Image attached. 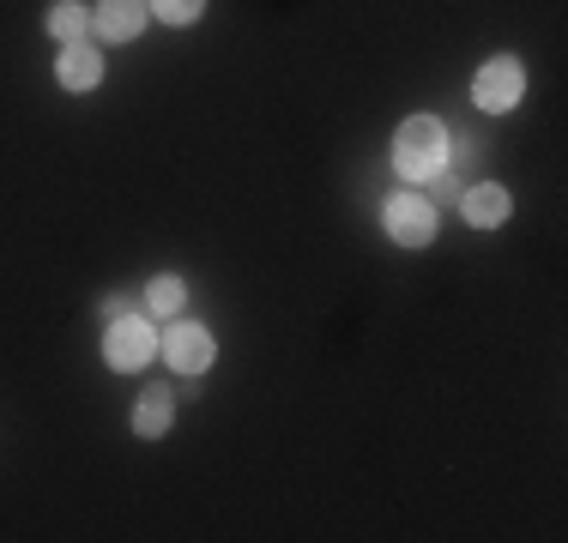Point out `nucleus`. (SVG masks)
Segmentation results:
<instances>
[{"label":"nucleus","mask_w":568,"mask_h":543,"mask_svg":"<svg viewBox=\"0 0 568 543\" xmlns=\"http://www.w3.org/2000/svg\"><path fill=\"white\" fill-rule=\"evenodd\" d=\"M55 79L67 91H98L103 85V54L91 43H67L61 61H55Z\"/></svg>","instance_id":"nucleus-8"},{"label":"nucleus","mask_w":568,"mask_h":543,"mask_svg":"<svg viewBox=\"0 0 568 543\" xmlns=\"http://www.w3.org/2000/svg\"><path fill=\"white\" fill-rule=\"evenodd\" d=\"M382 224H387V242H399V248H429V242H436L442 212H436V199H429V194L399 187V194H387Z\"/></svg>","instance_id":"nucleus-2"},{"label":"nucleus","mask_w":568,"mask_h":543,"mask_svg":"<svg viewBox=\"0 0 568 543\" xmlns=\"http://www.w3.org/2000/svg\"><path fill=\"white\" fill-rule=\"evenodd\" d=\"M145 0H98V12H91V31L110 37V43H133V37L145 31Z\"/></svg>","instance_id":"nucleus-6"},{"label":"nucleus","mask_w":568,"mask_h":543,"mask_svg":"<svg viewBox=\"0 0 568 543\" xmlns=\"http://www.w3.org/2000/svg\"><path fill=\"white\" fill-rule=\"evenodd\" d=\"M448 145H454L448 121L412 115V121L399 127V140H394V170H399V182H429L436 170H448Z\"/></svg>","instance_id":"nucleus-1"},{"label":"nucleus","mask_w":568,"mask_h":543,"mask_svg":"<svg viewBox=\"0 0 568 543\" xmlns=\"http://www.w3.org/2000/svg\"><path fill=\"white\" fill-rule=\"evenodd\" d=\"M526 98V66L514 61V54H496V61H484L478 73H471V103L484 109V115H503Z\"/></svg>","instance_id":"nucleus-4"},{"label":"nucleus","mask_w":568,"mask_h":543,"mask_svg":"<svg viewBox=\"0 0 568 543\" xmlns=\"http://www.w3.org/2000/svg\"><path fill=\"white\" fill-rule=\"evenodd\" d=\"M49 37H55V43H91V7L85 0H55V7H49Z\"/></svg>","instance_id":"nucleus-10"},{"label":"nucleus","mask_w":568,"mask_h":543,"mask_svg":"<svg viewBox=\"0 0 568 543\" xmlns=\"http://www.w3.org/2000/svg\"><path fill=\"white\" fill-rule=\"evenodd\" d=\"M158 350H164L175 375H206L212 357H219V345H212V332L200 320H175L170 332H158Z\"/></svg>","instance_id":"nucleus-5"},{"label":"nucleus","mask_w":568,"mask_h":543,"mask_svg":"<svg viewBox=\"0 0 568 543\" xmlns=\"http://www.w3.org/2000/svg\"><path fill=\"white\" fill-rule=\"evenodd\" d=\"M170 417H175L170 387H145L140 404H133V434H140V441H158V434H170Z\"/></svg>","instance_id":"nucleus-9"},{"label":"nucleus","mask_w":568,"mask_h":543,"mask_svg":"<svg viewBox=\"0 0 568 543\" xmlns=\"http://www.w3.org/2000/svg\"><path fill=\"white\" fill-rule=\"evenodd\" d=\"M152 7V19H164V24H194L200 12H206V0H145Z\"/></svg>","instance_id":"nucleus-12"},{"label":"nucleus","mask_w":568,"mask_h":543,"mask_svg":"<svg viewBox=\"0 0 568 543\" xmlns=\"http://www.w3.org/2000/svg\"><path fill=\"white\" fill-rule=\"evenodd\" d=\"M459 212L471 229H496L508 217V187L503 182H466L459 187Z\"/></svg>","instance_id":"nucleus-7"},{"label":"nucleus","mask_w":568,"mask_h":543,"mask_svg":"<svg viewBox=\"0 0 568 543\" xmlns=\"http://www.w3.org/2000/svg\"><path fill=\"white\" fill-rule=\"evenodd\" d=\"M103 357H110V369H121V375L145 369V362L158 357V326H152V315H115L110 320V338H103Z\"/></svg>","instance_id":"nucleus-3"},{"label":"nucleus","mask_w":568,"mask_h":543,"mask_svg":"<svg viewBox=\"0 0 568 543\" xmlns=\"http://www.w3.org/2000/svg\"><path fill=\"white\" fill-rule=\"evenodd\" d=\"M182 303H187V284L175 278V272H158V278L145 284V315H152V320H175V315H182Z\"/></svg>","instance_id":"nucleus-11"}]
</instances>
